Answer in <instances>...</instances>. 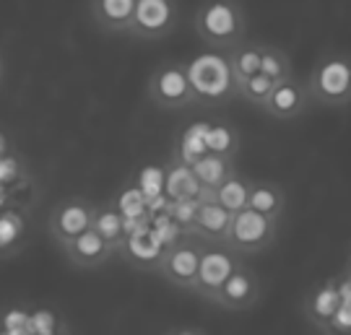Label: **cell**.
I'll return each instance as SVG.
<instances>
[{
  "instance_id": "cell-6",
  "label": "cell",
  "mask_w": 351,
  "mask_h": 335,
  "mask_svg": "<svg viewBox=\"0 0 351 335\" xmlns=\"http://www.w3.org/2000/svg\"><path fill=\"white\" fill-rule=\"evenodd\" d=\"M203 242L193 239V236H180L169 247L162 252L159 258V273L177 288H193L195 275H198V265H201Z\"/></svg>"
},
{
  "instance_id": "cell-4",
  "label": "cell",
  "mask_w": 351,
  "mask_h": 335,
  "mask_svg": "<svg viewBox=\"0 0 351 335\" xmlns=\"http://www.w3.org/2000/svg\"><path fill=\"white\" fill-rule=\"evenodd\" d=\"M278 221L268 219L263 213H255L250 208L239 213H232V223H229V234H226V247L234 255H258L265 247H271L276 242Z\"/></svg>"
},
{
  "instance_id": "cell-30",
  "label": "cell",
  "mask_w": 351,
  "mask_h": 335,
  "mask_svg": "<svg viewBox=\"0 0 351 335\" xmlns=\"http://www.w3.org/2000/svg\"><path fill=\"white\" fill-rule=\"evenodd\" d=\"M5 153H8V140H5V136L0 133V159H3Z\"/></svg>"
},
{
  "instance_id": "cell-22",
  "label": "cell",
  "mask_w": 351,
  "mask_h": 335,
  "mask_svg": "<svg viewBox=\"0 0 351 335\" xmlns=\"http://www.w3.org/2000/svg\"><path fill=\"white\" fill-rule=\"evenodd\" d=\"M206 130H208V125H190V127H185V133L177 140V151L172 159L193 166L201 156H206L208 153V149H206Z\"/></svg>"
},
{
  "instance_id": "cell-9",
  "label": "cell",
  "mask_w": 351,
  "mask_h": 335,
  "mask_svg": "<svg viewBox=\"0 0 351 335\" xmlns=\"http://www.w3.org/2000/svg\"><path fill=\"white\" fill-rule=\"evenodd\" d=\"M177 26L175 0H136V11L128 26V34L136 39H162Z\"/></svg>"
},
{
  "instance_id": "cell-1",
  "label": "cell",
  "mask_w": 351,
  "mask_h": 335,
  "mask_svg": "<svg viewBox=\"0 0 351 335\" xmlns=\"http://www.w3.org/2000/svg\"><path fill=\"white\" fill-rule=\"evenodd\" d=\"M195 34L208 50L229 52L245 39L247 24L237 0H206L195 11Z\"/></svg>"
},
{
  "instance_id": "cell-10",
  "label": "cell",
  "mask_w": 351,
  "mask_h": 335,
  "mask_svg": "<svg viewBox=\"0 0 351 335\" xmlns=\"http://www.w3.org/2000/svg\"><path fill=\"white\" fill-rule=\"evenodd\" d=\"M258 299H261V278H258V273L252 271L250 265L239 262L237 268L232 271V275L224 281V286L216 291L211 304L229 312H242L255 307Z\"/></svg>"
},
{
  "instance_id": "cell-5",
  "label": "cell",
  "mask_w": 351,
  "mask_h": 335,
  "mask_svg": "<svg viewBox=\"0 0 351 335\" xmlns=\"http://www.w3.org/2000/svg\"><path fill=\"white\" fill-rule=\"evenodd\" d=\"M146 94L159 110H185L188 104L195 101L188 78V65L185 62H162L151 73Z\"/></svg>"
},
{
  "instance_id": "cell-31",
  "label": "cell",
  "mask_w": 351,
  "mask_h": 335,
  "mask_svg": "<svg viewBox=\"0 0 351 335\" xmlns=\"http://www.w3.org/2000/svg\"><path fill=\"white\" fill-rule=\"evenodd\" d=\"M0 78H3V58H0Z\"/></svg>"
},
{
  "instance_id": "cell-24",
  "label": "cell",
  "mask_w": 351,
  "mask_h": 335,
  "mask_svg": "<svg viewBox=\"0 0 351 335\" xmlns=\"http://www.w3.org/2000/svg\"><path fill=\"white\" fill-rule=\"evenodd\" d=\"M261 73L268 75L274 84H281L294 75V68H291V60L289 55L276 45H263L261 47Z\"/></svg>"
},
{
  "instance_id": "cell-19",
  "label": "cell",
  "mask_w": 351,
  "mask_h": 335,
  "mask_svg": "<svg viewBox=\"0 0 351 335\" xmlns=\"http://www.w3.org/2000/svg\"><path fill=\"white\" fill-rule=\"evenodd\" d=\"M261 47L263 42H239L237 47L226 52V60H229V68H232V75H234V84H242L247 81L250 75L261 73Z\"/></svg>"
},
{
  "instance_id": "cell-15",
  "label": "cell",
  "mask_w": 351,
  "mask_h": 335,
  "mask_svg": "<svg viewBox=\"0 0 351 335\" xmlns=\"http://www.w3.org/2000/svg\"><path fill=\"white\" fill-rule=\"evenodd\" d=\"M203 187L198 177L193 174V166L172 159L167 172H164V198L172 206L177 203H190V200H201Z\"/></svg>"
},
{
  "instance_id": "cell-21",
  "label": "cell",
  "mask_w": 351,
  "mask_h": 335,
  "mask_svg": "<svg viewBox=\"0 0 351 335\" xmlns=\"http://www.w3.org/2000/svg\"><path fill=\"white\" fill-rule=\"evenodd\" d=\"M250 185L252 182L245 174L234 172L224 185L213 190V200H216L221 208H226L229 213L245 211V208H247V198H250Z\"/></svg>"
},
{
  "instance_id": "cell-3",
  "label": "cell",
  "mask_w": 351,
  "mask_h": 335,
  "mask_svg": "<svg viewBox=\"0 0 351 335\" xmlns=\"http://www.w3.org/2000/svg\"><path fill=\"white\" fill-rule=\"evenodd\" d=\"M188 78L195 101H224L237 97V84L226 60V52L208 50L188 65Z\"/></svg>"
},
{
  "instance_id": "cell-27",
  "label": "cell",
  "mask_w": 351,
  "mask_h": 335,
  "mask_svg": "<svg viewBox=\"0 0 351 335\" xmlns=\"http://www.w3.org/2000/svg\"><path fill=\"white\" fill-rule=\"evenodd\" d=\"M323 335H351V301H341V307L336 310Z\"/></svg>"
},
{
  "instance_id": "cell-25",
  "label": "cell",
  "mask_w": 351,
  "mask_h": 335,
  "mask_svg": "<svg viewBox=\"0 0 351 335\" xmlns=\"http://www.w3.org/2000/svg\"><path fill=\"white\" fill-rule=\"evenodd\" d=\"M274 86H276V84H274L268 75L255 73V75H250L247 81L237 84V97L239 99H245L247 104H252V107H263L265 99L271 97Z\"/></svg>"
},
{
  "instance_id": "cell-26",
  "label": "cell",
  "mask_w": 351,
  "mask_h": 335,
  "mask_svg": "<svg viewBox=\"0 0 351 335\" xmlns=\"http://www.w3.org/2000/svg\"><path fill=\"white\" fill-rule=\"evenodd\" d=\"M24 239V219L19 213H3L0 216V252H8Z\"/></svg>"
},
{
  "instance_id": "cell-8",
  "label": "cell",
  "mask_w": 351,
  "mask_h": 335,
  "mask_svg": "<svg viewBox=\"0 0 351 335\" xmlns=\"http://www.w3.org/2000/svg\"><path fill=\"white\" fill-rule=\"evenodd\" d=\"M239 255H234L226 245H213L211 249L203 247L201 265H198V275L193 284V294L203 301H213L216 291L224 286V281L232 275V271L239 265Z\"/></svg>"
},
{
  "instance_id": "cell-23",
  "label": "cell",
  "mask_w": 351,
  "mask_h": 335,
  "mask_svg": "<svg viewBox=\"0 0 351 335\" xmlns=\"http://www.w3.org/2000/svg\"><path fill=\"white\" fill-rule=\"evenodd\" d=\"M206 149H208V153H216V156L234 159L239 151V133L232 125H208Z\"/></svg>"
},
{
  "instance_id": "cell-2",
  "label": "cell",
  "mask_w": 351,
  "mask_h": 335,
  "mask_svg": "<svg viewBox=\"0 0 351 335\" xmlns=\"http://www.w3.org/2000/svg\"><path fill=\"white\" fill-rule=\"evenodd\" d=\"M304 86L310 91V99L323 107L339 110L351 104V55L341 50L320 55Z\"/></svg>"
},
{
  "instance_id": "cell-14",
  "label": "cell",
  "mask_w": 351,
  "mask_h": 335,
  "mask_svg": "<svg viewBox=\"0 0 351 335\" xmlns=\"http://www.w3.org/2000/svg\"><path fill=\"white\" fill-rule=\"evenodd\" d=\"M117 249L112 245H107L94 229L84 232L81 236H75L71 245L63 247L65 260L75 265V268H99L112 258Z\"/></svg>"
},
{
  "instance_id": "cell-18",
  "label": "cell",
  "mask_w": 351,
  "mask_h": 335,
  "mask_svg": "<svg viewBox=\"0 0 351 335\" xmlns=\"http://www.w3.org/2000/svg\"><path fill=\"white\" fill-rule=\"evenodd\" d=\"M237 172L234 169V159H226V156H216V153H206L201 156L198 162L193 164V174L198 177V182L206 193H211L216 187H221L232 177V174Z\"/></svg>"
},
{
  "instance_id": "cell-16",
  "label": "cell",
  "mask_w": 351,
  "mask_h": 335,
  "mask_svg": "<svg viewBox=\"0 0 351 335\" xmlns=\"http://www.w3.org/2000/svg\"><path fill=\"white\" fill-rule=\"evenodd\" d=\"M91 18L107 34H128V26L136 11V0H91Z\"/></svg>"
},
{
  "instance_id": "cell-20",
  "label": "cell",
  "mask_w": 351,
  "mask_h": 335,
  "mask_svg": "<svg viewBox=\"0 0 351 335\" xmlns=\"http://www.w3.org/2000/svg\"><path fill=\"white\" fill-rule=\"evenodd\" d=\"M91 229L107 242L112 245L114 249H120L128 239V226H125V216L112 208V206H97V213H94V223Z\"/></svg>"
},
{
  "instance_id": "cell-17",
  "label": "cell",
  "mask_w": 351,
  "mask_h": 335,
  "mask_svg": "<svg viewBox=\"0 0 351 335\" xmlns=\"http://www.w3.org/2000/svg\"><path fill=\"white\" fill-rule=\"evenodd\" d=\"M247 208L278 221L284 208H287V193H284V187L276 185V182H265V179L263 182H252Z\"/></svg>"
},
{
  "instance_id": "cell-11",
  "label": "cell",
  "mask_w": 351,
  "mask_h": 335,
  "mask_svg": "<svg viewBox=\"0 0 351 335\" xmlns=\"http://www.w3.org/2000/svg\"><path fill=\"white\" fill-rule=\"evenodd\" d=\"M310 104H313V99H310V91L304 86V81L291 75V78L274 86L271 97L265 99L261 110H265L276 120H294V117H302L304 112L310 110Z\"/></svg>"
},
{
  "instance_id": "cell-7",
  "label": "cell",
  "mask_w": 351,
  "mask_h": 335,
  "mask_svg": "<svg viewBox=\"0 0 351 335\" xmlns=\"http://www.w3.org/2000/svg\"><path fill=\"white\" fill-rule=\"evenodd\" d=\"M94 213H97V206L86 198H65L63 203H58L47 219V229L52 239L58 242V247L63 249L75 236L88 232L94 223Z\"/></svg>"
},
{
  "instance_id": "cell-29",
  "label": "cell",
  "mask_w": 351,
  "mask_h": 335,
  "mask_svg": "<svg viewBox=\"0 0 351 335\" xmlns=\"http://www.w3.org/2000/svg\"><path fill=\"white\" fill-rule=\"evenodd\" d=\"M162 335H208L203 327H193V325H180V327H169Z\"/></svg>"
},
{
  "instance_id": "cell-13",
  "label": "cell",
  "mask_w": 351,
  "mask_h": 335,
  "mask_svg": "<svg viewBox=\"0 0 351 335\" xmlns=\"http://www.w3.org/2000/svg\"><path fill=\"white\" fill-rule=\"evenodd\" d=\"M339 307H341V294L339 288H336V278H328V281H320L317 286H313L307 291L304 301H302V312H304L307 323L313 325L317 333L326 330Z\"/></svg>"
},
{
  "instance_id": "cell-12",
  "label": "cell",
  "mask_w": 351,
  "mask_h": 335,
  "mask_svg": "<svg viewBox=\"0 0 351 335\" xmlns=\"http://www.w3.org/2000/svg\"><path fill=\"white\" fill-rule=\"evenodd\" d=\"M229 223H232V213L211 198L201 200V206H198V211H195L185 232L203 245H224L226 234H229Z\"/></svg>"
},
{
  "instance_id": "cell-28",
  "label": "cell",
  "mask_w": 351,
  "mask_h": 335,
  "mask_svg": "<svg viewBox=\"0 0 351 335\" xmlns=\"http://www.w3.org/2000/svg\"><path fill=\"white\" fill-rule=\"evenodd\" d=\"M336 278V288H339L341 294V301H351V275L343 273V275H333Z\"/></svg>"
},
{
  "instance_id": "cell-32",
  "label": "cell",
  "mask_w": 351,
  "mask_h": 335,
  "mask_svg": "<svg viewBox=\"0 0 351 335\" xmlns=\"http://www.w3.org/2000/svg\"><path fill=\"white\" fill-rule=\"evenodd\" d=\"M346 273H349V275H351V260H349V271H346Z\"/></svg>"
}]
</instances>
